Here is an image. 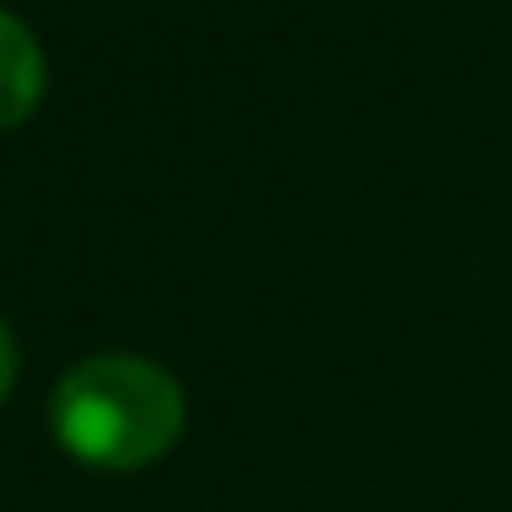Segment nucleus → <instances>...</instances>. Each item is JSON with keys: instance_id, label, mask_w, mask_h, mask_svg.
<instances>
[{"instance_id": "nucleus-3", "label": "nucleus", "mask_w": 512, "mask_h": 512, "mask_svg": "<svg viewBox=\"0 0 512 512\" xmlns=\"http://www.w3.org/2000/svg\"><path fill=\"white\" fill-rule=\"evenodd\" d=\"M12 380H17V336H12V325L0 320V402H6Z\"/></svg>"}, {"instance_id": "nucleus-1", "label": "nucleus", "mask_w": 512, "mask_h": 512, "mask_svg": "<svg viewBox=\"0 0 512 512\" xmlns=\"http://www.w3.org/2000/svg\"><path fill=\"white\" fill-rule=\"evenodd\" d=\"M56 441L94 468H144L182 435V386L144 353H94L56 380Z\"/></svg>"}, {"instance_id": "nucleus-2", "label": "nucleus", "mask_w": 512, "mask_h": 512, "mask_svg": "<svg viewBox=\"0 0 512 512\" xmlns=\"http://www.w3.org/2000/svg\"><path fill=\"white\" fill-rule=\"evenodd\" d=\"M45 94V50L34 28L0 6V127H17Z\"/></svg>"}]
</instances>
